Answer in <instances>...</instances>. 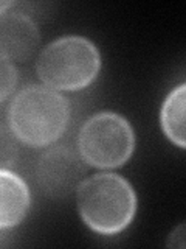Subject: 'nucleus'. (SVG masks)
<instances>
[{"instance_id":"nucleus-1","label":"nucleus","mask_w":186,"mask_h":249,"mask_svg":"<svg viewBox=\"0 0 186 249\" xmlns=\"http://www.w3.org/2000/svg\"><path fill=\"white\" fill-rule=\"evenodd\" d=\"M70 120V101L45 84H30L17 92L8 109V124L22 143L42 148L64 134Z\"/></svg>"},{"instance_id":"nucleus-2","label":"nucleus","mask_w":186,"mask_h":249,"mask_svg":"<svg viewBox=\"0 0 186 249\" xmlns=\"http://www.w3.org/2000/svg\"><path fill=\"white\" fill-rule=\"evenodd\" d=\"M76 204L82 221L101 235H115L132 223L137 213L134 187L116 173H96L76 189Z\"/></svg>"},{"instance_id":"nucleus-3","label":"nucleus","mask_w":186,"mask_h":249,"mask_svg":"<svg viewBox=\"0 0 186 249\" xmlns=\"http://www.w3.org/2000/svg\"><path fill=\"white\" fill-rule=\"evenodd\" d=\"M101 70L98 47L84 36H62L41 52L36 72L54 90H81L90 86Z\"/></svg>"},{"instance_id":"nucleus-4","label":"nucleus","mask_w":186,"mask_h":249,"mask_svg":"<svg viewBox=\"0 0 186 249\" xmlns=\"http://www.w3.org/2000/svg\"><path fill=\"white\" fill-rule=\"evenodd\" d=\"M135 150V132L123 115L103 111L82 124L78 151L87 165L116 168L124 165Z\"/></svg>"},{"instance_id":"nucleus-5","label":"nucleus","mask_w":186,"mask_h":249,"mask_svg":"<svg viewBox=\"0 0 186 249\" xmlns=\"http://www.w3.org/2000/svg\"><path fill=\"white\" fill-rule=\"evenodd\" d=\"M85 162L79 151L68 145H56L41 154L36 165V181L45 196L64 199L81 184Z\"/></svg>"},{"instance_id":"nucleus-6","label":"nucleus","mask_w":186,"mask_h":249,"mask_svg":"<svg viewBox=\"0 0 186 249\" xmlns=\"http://www.w3.org/2000/svg\"><path fill=\"white\" fill-rule=\"evenodd\" d=\"M41 41L36 22L23 13L0 16V53L11 61H25L33 54Z\"/></svg>"},{"instance_id":"nucleus-7","label":"nucleus","mask_w":186,"mask_h":249,"mask_svg":"<svg viewBox=\"0 0 186 249\" xmlns=\"http://www.w3.org/2000/svg\"><path fill=\"white\" fill-rule=\"evenodd\" d=\"M30 204L27 182L11 170H0V231L20 224L28 213Z\"/></svg>"},{"instance_id":"nucleus-8","label":"nucleus","mask_w":186,"mask_h":249,"mask_svg":"<svg viewBox=\"0 0 186 249\" xmlns=\"http://www.w3.org/2000/svg\"><path fill=\"white\" fill-rule=\"evenodd\" d=\"M185 100H186V84L182 83L169 92V95L163 101L160 111V123L163 132H165L170 142H174L180 148L186 146Z\"/></svg>"},{"instance_id":"nucleus-9","label":"nucleus","mask_w":186,"mask_h":249,"mask_svg":"<svg viewBox=\"0 0 186 249\" xmlns=\"http://www.w3.org/2000/svg\"><path fill=\"white\" fill-rule=\"evenodd\" d=\"M19 158L17 137L10 128L0 123V170H10Z\"/></svg>"},{"instance_id":"nucleus-10","label":"nucleus","mask_w":186,"mask_h":249,"mask_svg":"<svg viewBox=\"0 0 186 249\" xmlns=\"http://www.w3.org/2000/svg\"><path fill=\"white\" fill-rule=\"evenodd\" d=\"M17 69L14 62L0 53V103L11 95L17 84Z\"/></svg>"},{"instance_id":"nucleus-11","label":"nucleus","mask_w":186,"mask_h":249,"mask_svg":"<svg viewBox=\"0 0 186 249\" xmlns=\"http://www.w3.org/2000/svg\"><path fill=\"white\" fill-rule=\"evenodd\" d=\"M177 240H178V246L180 249L185 248V224H178V228L174 229L172 235L169 237V241H168V246H174L177 248Z\"/></svg>"},{"instance_id":"nucleus-12","label":"nucleus","mask_w":186,"mask_h":249,"mask_svg":"<svg viewBox=\"0 0 186 249\" xmlns=\"http://www.w3.org/2000/svg\"><path fill=\"white\" fill-rule=\"evenodd\" d=\"M14 3L13 2H0V16L8 11V8H11Z\"/></svg>"}]
</instances>
